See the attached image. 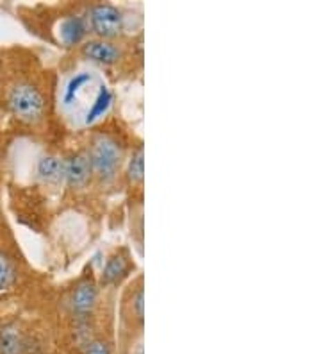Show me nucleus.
Listing matches in <instances>:
<instances>
[{"label": "nucleus", "mask_w": 321, "mask_h": 354, "mask_svg": "<svg viewBox=\"0 0 321 354\" xmlns=\"http://www.w3.org/2000/svg\"><path fill=\"white\" fill-rule=\"evenodd\" d=\"M91 165V172L100 181H111L121 165V151L118 143L109 136H97L91 143V151L88 154Z\"/></svg>", "instance_id": "obj_2"}, {"label": "nucleus", "mask_w": 321, "mask_h": 354, "mask_svg": "<svg viewBox=\"0 0 321 354\" xmlns=\"http://www.w3.org/2000/svg\"><path fill=\"white\" fill-rule=\"evenodd\" d=\"M133 311L136 313L137 320H143V317H145V297H143V288L139 286V288L136 290V294H133Z\"/></svg>", "instance_id": "obj_15"}, {"label": "nucleus", "mask_w": 321, "mask_h": 354, "mask_svg": "<svg viewBox=\"0 0 321 354\" xmlns=\"http://www.w3.org/2000/svg\"><path fill=\"white\" fill-rule=\"evenodd\" d=\"M36 172L43 183L57 185L64 179V161L56 156H43L36 165Z\"/></svg>", "instance_id": "obj_9"}, {"label": "nucleus", "mask_w": 321, "mask_h": 354, "mask_svg": "<svg viewBox=\"0 0 321 354\" xmlns=\"http://www.w3.org/2000/svg\"><path fill=\"white\" fill-rule=\"evenodd\" d=\"M111 102H113V93L109 91V88L100 86L99 95H97L95 102L91 104L90 111H88V115H86V124H95L97 120H100V118L109 111Z\"/></svg>", "instance_id": "obj_11"}, {"label": "nucleus", "mask_w": 321, "mask_h": 354, "mask_svg": "<svg viewBox=\"0 0 321 354\" xmlns=\"http://www.w3.org/2000/svg\"><path fill=\"white\" fill-rule=\"evenodd\" d=\"M17 279V268L8 254L0 252V292L9 290Z\"/></svg>", "instance_id": "obj_14"}, {"label": "nucleus", "mask_w": 321, "mask_h": 354, "mask_svg": "<svg viewBox=\"0 0 321 354\" xmlns=\"http://www.w3.org/2000/svg\"><path fill=\"white\" fill-rule=\"evenodd\" d=\"M128 272V258L124 252H115L113 256H109L106 261V267H104L102 272V285L111 286L118 285Z\"/></svg>", "instance_id": "obj_8"}, {"label": "nucleus", "mask_w": 321, "mask_h": 354, "mask_svg": "<svg viewBox=\"0 0 321 354\" xmlns=\"http://www.w3.org/2000/svg\"><path fill=\"white\" fill-rule=\"evenodd\" d=\"M133 354H143V346H142V344H137L136 353H133Z\"/></svg>", "instance_id": "obj_17"}, {"label": "nucleus", "mask_w": 321, "mask_h": 354, "mask_svg": "<svg viewBox=\"0 0 321 354\" xmlns=\"http://www.w3.org/2000/svg\"><path fill=\"white\" fill-rule=\"evenodd\" d=\"M8 108L18 120L36 124L45 115V99L36 86L29 82H18L9 91Z\"/></svg>", "instance_id": "obj_1"}, {"label": "nucleus", "mask_w": 321, "mask_h": 354, "mask_svg": "<svg viewBox=\"0 0 321 354\" xmlns=\"http://www.w3.org/2000/svg\"><path fill=\"white\" fill-rule=\"evenodd\" d=\"M84 354H111V347L106 340H93L88 344Z\"/></svg>", "instance_id": "obj_16"}, {"label": "nucleus", "mask_w": 321, "mask_h": 354, "mask_svg": "<svg viewBox=\"0 0 321 354\" xmlns=\"http://www.w3.org/2000/svg\"><path fill=\"white\" fill-rule=\"evenodd\" d=\"M90 26L100 39L109 41L124 30V15L111 4H97L90 11Z\"/></svg>", "instance_id": "obj_3"}, {"label": "nucleus", "mask_w": 321, "mask_h": 354, "mask_svg": "<svg viewBox=\"0 0 321 354\" xmlns=\"http://www.w3.org/2000/svg\"><path fill=\"white\" fill-rule=\"evenodd\" d=\"M91 165L86 154H75L64 161V181L72 188H82L91 177Z\"/></svg>", "instance_id": "obj_5"}, {"label": "nucleus", "mask_w": 321, "mask_h": 354, "mask_svg": "<svg viewBox=\"0 0 321 354\" xmlns=\"http://www.w3.org/2000/svg\"><path fill=\"white\" fill-rule=\"evenodd\" d=\"M82 54L100 65H115L120 59V48L107 39H90L82 45Z\"/></svg>", "instance_id": "obj_6"}, {"label": "nucleus", "mask_w": 321, "mask_h": 354, "mask_svg": "<svg viewBox=\"0 0 321 354\" xmlns=\"http://www.w3.org/2000/svg\"><path fill=\"white\" fill-rule=\"evenodd\" d=\"M99 301V290L91 281H82L72 294V311L79 317L90 315Z\"/></svg>", "instance_id": "obj_7"}, {"label": "nucleus", "mask_w": 321, "mask_h": 354, "mask_svg": "<svg viewBox=\"0 0 321 354\" xmlns=\"http://www.w3.org/2000/svg\"><path fill=\"white\" fill-rule=\"evenodd\" d=\"M90 82H91V75L88 74V72H81V74H75V77L70 79V82L66 84V88H64L63 102L66 104V106H70V104L75 102V99L79 97V93H81L82 88L88 86Z\"/></svg>", "instance_id": "obj_12"}, {"label": "nucleus", "mask_w": 321, "mask_h": 354, "mask_svg": "<svg viewBox=\"0 0 321 354\" xmlns=\"http://www.w3.org/2000/svg\"><path fill=\"white\" fill-rule=\"evenodd\" d=\"M86 32H88V26H86L84 18L68 17L61 22V39H63L64 45H68V47L81 44L82 39H84Z\"/></svg>", "instance_id": "obj_10"}, {"label": "nucleus", "mask_w": 321, "mask_h": 354, "mask_svg": "<svg viewBox=\"0 0 321 354\" xmlns=\"http://www.w3.org/2000/svg\"><path fill=\"white\" fill-rule=\"evenodd\" d=\"M143 177H145V152L143 149H137L136 154H133V158L128 160L127 179L133 185H139L143 183Z\"/></svg>", "instance_id": "obj_13"}, {"label": "nucleus", "mask_w": 321, "mask_h": 354, "mask_svg": "<svg viewBox=\"0 0 321 354\" xmlns=\"http://www.w3.org/2000/svg\"><path fill=\"white\" fill-rule=\"evenodd\" d=\"M27 338L18 322L11 320L0 326V354H26Z\"/></svg>", "instance_id": "obj_4"}]
</instances>
